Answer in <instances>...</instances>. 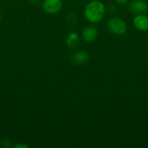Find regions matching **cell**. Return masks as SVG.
<instances>
[{
  "label": "cell",
  "instance_id": "cell-7",
  "mask_svg": "<svg viewBox=\"0 0 148 148\" xmlns=\"http://www.w3.org/2000/svg\"><path fill=\"white\" fill-rule=\"evenodd\" d=\"M71 61L75 65L82 66L89 61V56L87 52H85L83 50H79V51L74 53V55L71 57Z\"/></svg>",
  "mask_w": 148,
  "mask_h": 148
},
{
  "label": "cell",
  "instance_id": "cell-3",
  "mask_svg": "<svg viewBox=\"0 0 148 148\" xmlns=\"http://www.w3.org/2000/svg\"><path fill=\"white\" fill-rule=\"evenodd\" d=\"M129 10L134 15L145 14L148 10V3L145 0H133L129 4Z\"/></svg>",
  "mask_w": 148,
  "mask_h": 148
},
{
  "label": "cell",
  "instance_id": "cell-9",
  "mask_svg": "<svg viewBox=\"0 0 148 148\" xmlns=\"http://www.w3.org/2000/svg\"><path fill=\"white\" fill-rule=\"evenodd\" d=\"M118 3H120V4H126V3H128V1L129 0H115Z\"/></svg>",
  "mask_w": 148,
  "mask_h": 148
},
{
  "label": "cell",
  "instance_id": "cell-5",
  "mask_svg": "<svg viewBox=\"0 0 148 148\" xmlns=\"http://www.w3.org/2000/svg\"><path fill=\"white\" fill-rule=\"evenodd\" d=\"M82 36L86 42H93L98 36V30L95 26L88 25L83 29Z\"/></svg>",
  "mask_w": 148,
  "mask_h": 148
},
{
  "label": "cell",
  "instance_id": "cell-4",
  "mask_svg": "<svg viewBox=\"0 0 148 148\" xmlns=\"http://www.w3.org/2000/svg\"><path fill=\"white\" fill-rule=\"evenodd\" d=\"M42 7L45 12L49 14H56L62 10V0H44Z\"/></svg>",
  "mask_w": 148,
  "mask_h": 148
},
{
  "label": "cell",
  "instance_id": "cell-11",
  "mask_svg": "<svg viewBox=\"0 0 148 148\" xmlns=\"http://www.w3.org/2000/svg\"><path fill=\"white\" fill-rule=\"evenodd\" d=\"M29 2L33 4H37L40 2V0H29Z\"/></svg>",
  "mask_w": 148,
  "mask_h": 148
},
{
  "label": "cell",
  "instance_id": "cell-6",
  "mask_svg": "<svg viewBox=\"0 0 148 148\" xmlns=\"http://www.w3.org/2000/svg\"><path fill=\"white\" fill-rule=\"evenodd\" d=\"M134 26L140 31H146L148 29V16L145 14L135 15L133 20Z\"/></svg>",
  "mask_w": 148,
  "mask_h": 148
},
{
  "label": "cell",
  "instance_id": "cell-10",
  "mask_svg": "<svg viewBox=\"0 0 148 148\" xmlns=\"http://www.w3.org/2000/svg\"><path fill=\"white\" fill-rule=\"evenodd\" d=\"M15 147H16V148H20V147L27 148V147H28V146H26V145H22V144H18V145L15 146Z\"/></svg>",
  "mask_w": 148,
  "mask_h": 148
},
{
  "label": "cell",
  "instance_id": "cell-1",
  "mask_svg": "<svg viewBox=\"0 0 148 148\" xmlns=\"http://www.w3.org/2000/svg\"><path fill=\"white\" fill-rule=\"evenodd\" d=\"M106 14V7L101 1L93 0L89 2L84 10L85 17L92 23H97L103 20Z\"/></svg>",
  "mask_w": 148,
  "mask_h": 148
},
{
  "label": "cell",
  "instance_id": "cell-12",
  "mask_svg": "<svg viewBox=\"0 0 148 148\" xmlns=\"http://www.w3.org/2000/svg\"><path fill=\"white\" fill-rule=\"evenodd\" d=\"M0 20H1V13H0Z\"/></svg>",
  "mask_w": 148,
  "mask_h": 148
},
{
  "label": "cell",
  "instance_id": "cell-8",
  "mask_svg": "<svg viewBox=\"0 0 148 148\" xmlns=\"http://www.w3.org/2000/svg\"><path fill=\"white\" fill-rule=\"evenodd\" d=\"M79 44H80V37H79L78 34L75 32L70 33L67 38V45L71 49H75Z\"/></svg>",
  "mask_w": 148,
  "mask_h": 148
},
{
  "label": "cell",
  "instance_id": "cell-2",
  "mask_svg": "<svg viewBox=\"0 0 148 148\" xmlns=\"http://www.w3.org/2000/svg\"><path fill=\"white\" fill-rule=\"evenodd\" d=\"M108 29L112 34L116 36H121L127 32V25L122 18L118 16H113L108 21Z\"/></svg>",
  "mask_w": 148,
  "mask_h": 148
}]
</instances>
